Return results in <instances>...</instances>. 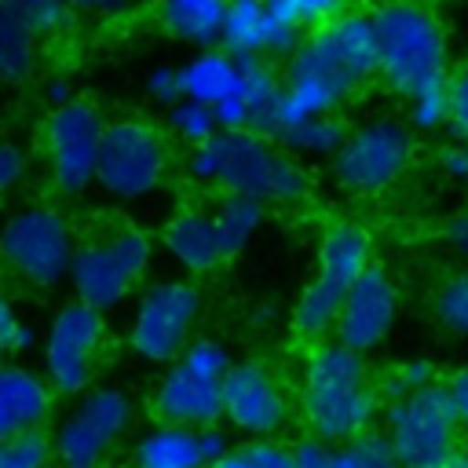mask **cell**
<instances>
[{
    "mask_svg": "<svg viewBox=\"0 0 468 468\" xmlns=\"http://www.w3.org/2000/svg\"><path fill=\"white\" fill-rule=\"evenodd\" d=\"M150 260L154 245L139 227H110L88 241H77L66 282L73 285V300L110 314L143 289Z\"/></svg>",
    "mask_w": 468,
    "mask_h": 468,
    "instance_id": "obj_5",
    "label": "cell"
},
{
    "mask_svg": "<svg viewBox=\"0 0 468 468\" xmlns=\"http://www.w3.org/2000/svg\"><path fill=\"white\" fill-rule=\"evenodd\" d=\"M223 11H227V0H157L161 29L172 40L190 44L197 51L219 44Z\"/></svg>",
    "mask_w": 468,
    "mask_h": 468,
    "instance_id": "obj_24",
    "label": "cell"
},
{
    "mask_svg": "<svg viewBox=\"0 0 468 468\" xmlns=\"http://www.w3.org/2000/svg\"><path fill=\"white\" fill-rule=\"evenodd\" d=\"M106 351V314L66 300L44 333V380L55 395H84Z\"/></svg>",
    "mask_w": 468,
    "mask_h": 468,
    "instance_id": "obj_14",
    "label": "cell"
},
{
    "mask_svg": "<svg viewBox=\"0 0 468 468\" xmlns=\"http://www.w3.org/2000/svg\"><path fill=\"white\" fill-rule=\"evenodd\" d=\"M132 413L135 406L121 388H88L77 395L73 410L58 417L55 431H48L51 461L58 468H102L110 450L128 435Z\"/></svg>",
    "mask_w": 468,
    "mask_h": 468,
    "instance_id": "obj_13",
    "label": "cell"
},
{
    "mask_svg": "<svg viewBox=\"0 0 468 468\" xmlns=\"http://www.w3.org/2000/svg\"><path fill=\"white\" fill-rule=\"evenodd\" d=\"M439 168H442V176L457 179L464 186V194H468V146H461V143L442 146L439 150Z\"/></svg>",
    "mask_w": 468,
    "mask_h": 468,
    "instance_id": "obj_40",
    "label": "cell"
},
{
    "mask_svg": "<svg viewBox=\"0 0 468 468\" xmlns=\"http://www.w3.org/2000/svg\"><path fill=\"white\" fill-rule=\"evenodd\" d=\"M377 77L406 102L450 84V48L439 15L424 0H384L369 11Z\"/></svg>",
    "mask_w": 468,
    "mask_h": 468,
    "instance_id": "obj_4",
    "label": "cell"
},
{
    "mask_svg": "<svg viewBox=\"0 0 468 468\" xmlns=\"http://www.w3.org/2000/svg\"><path fill=\"white\" fill-rule=\"evenodd\" d=\"M442 241H446L457 256L468 260V208L457 212V216H450V219L442 223Z\"/></svg>",
    "mask_w": 468,
    "mask_h": 468,
    "instance_id": "obj_41",
    "label": "cell"
},
{
    "mask_svg": "<svg viewBox=\"0 0 468 468\" xmlns=\"http://www.w3.org/2000/svg\"><path fill=\"white\" fill-rule=\"evenodd\" d=\"M168 139L139 121V117H117L106 121L99 165H95V186L110 194L113 201H143L161 190L168 179Z\"/></svg>",
    "mask_w": 468,
    "mask_h": 468,
    "instance_id": "obj_10",
    "label": "cell"
},
{
    "mask_svg": "<svg viewBox=\"0 0 468 468\" xmlns=\"http://www.w3.org/2000/svg\"><path fill=\"white\" fill-rule=\"evenodd\" d=\"M380 435L388 439L399 468H446L457 446L464 442L461 417H457L446 380L388 399Z\"/></svg>",
    "mask_w": 468,
    "mask_h": 468,
    "instance_id": "obj_8",
    "label": "cell"
},
{
    "mask_svg": "<svg viewBox=\"0 0 468 468\" xmlns=\"http://www.w3.org/2000/svg\"><path fill=\"white\" fill-rule=\"evenodd\" d=\"M62 18L66 11L48 0H0V80H26L37 66V40Z\"/></svg>",
    "mask_w": 468,
    "mask_h": 468,
    "instance_id": "obj_18",
    "label": "cell"
},
{
    "mask_svg": "<svg viewBox=\"0 0 468 468\" xmlns=\"http://www.w3.org/2000/svg\"><path fill=\"white\" fill-rule=\"evenodd\" d=\"M399 307H402L399 282L380 263H369L336 314L333 340L355 355H369L391 336L399 322Z\"/></svg>",
    "mask_w": 468,
    "mask_h": 468,
    "instance_id": "obj_17",
    "label": "cell"
},
{
    "mask_svg": "<svg viewBox=\"0 0 468 468\" xmlns=\"http://www.w3.org/2000/svg\"><path fill=\"white\" fill-rule=\"evenodd\" d=\"M340 4H351V0H340Z\"/></svg>",
    "mask_w": 468,
    "mask_h": 468,
    "instance_id": "obj_47",
    "label": "cell"
},
{
    "mask_svg": "<svg viewBox=\"0 0 468 468\" xmlns=\"http://www.w3.org/2000/svg\"><path fill=\"white\" fill-rule=\"evenodd\" d=\"M377 77L373 22L366 11H344L311 29L285 62L282 77V132L303 117L340 113ZM278 132V135H282Z\"/></svg>",
    "mask_w": 468,
    "mask_h": 468,
    "instance_id": "obj_1",
    "label": "cell"
},
{
    "mask_svg": "<svg viewBox=\"0 0 468 468\" xmlns=\"http://www.w3.org/2000/svg\"><path fill=\"white\" fill-rule=\"evenodd\" d=\"M303 37L278 26L267 11V0H227L219 26V51L230 58H263V55H292Z\"/></svg>",
    "mask_w": 468,
    "mask_h": 468,
    "instance_id": "obj_19",
    "label": "cell"
},
{
    "mask_svg": "<svg viewBox=\"0 0 468 468\" xmlns=\"http://www.w3.org/2000/svg\"><path fill=\"white\" fill-rule=\"evenodd\" d=\"M446 128L461 146H468V73H461L446 88Z\"/></svg>",
    "mask_w": 468,
    "mask_h": 468,
    "instance_id": "obj_37",
    "label": "cell"
},
{
    "mask_svg": "<svg viewBox=\"0 0 468 468\" xmlns=\"http://www.w3.org/2000/svg\"><path fill=\"white\" fill-rule=\"evenodd\" d=\"M446 88L442 91H424V95H417V99L406 102V124H410V132H435V128L446 124Z\"/></svg>",
    "mask_w": 468,
    "mask_h": 468,
    "instance_id": "obj_34",
    "label": "cell"
},
{
    "mask_svg": "<svg viewBox=\"0 0 468 468\" xmlns=\"http://www.w3.org/2000/svg\"><path fill=\"white\" fill-rule=\"evenodd\" d=\"M179 69V95L183 99H194V102H205V106H216L223 102L227 95H234L238 88V58H230L227 51L219 48H205V51H194Z\"/></svg>",
    "mask_w": 468,
    "mask_h": 468,
    "instance_id": "obj_25",
    "label": "cell"
},
{
    "mask_svg": "<svg viewBox=\"0 0 468 468\" xmlns=\"http://www.w3.org/2000/svg\"><path fill=\"white\" fill-rule=\"evenodd\" d=\"M238 88L234 95L249 110V132L278 139L282 132V77L263 58H238Z\"/></svg>",
    "mask_w": 468,
    "mask_h": 468,
    "instance_id": "obj_22",
    "label": "cell"
},
{
    "mask_svg": "<svg viewBox=\"0 0 468 468\" xmlns=\"http://www.w3.org/2000/svg\"><path fill=\"white\" fill-rule=\"evenodd\" d=\"M267 11H271V18H274L278 26H285L289 33L307 37L311 29H318V26H325L329 18L344 15L347 4H340V0H267Z\"/></svg>",
    "mask_w": 468,
    "mask_h": 468,
    "instance_id": "obj_29",
    "label": "cell"
},
{
    "mask_svg": "<svg viewBox=\"0 0 468 468\" xmlns=\"http://www.w3.org/2000/svg\"><path fill=\"white\" fill-rule=\"evenodd\" d=\"M344 135H347V124L336 113H325V117H303V121L289 124L274 143L296 161H303V157L307 161H333Z\"/></svg>",
    "mask_w": 468,
    "mask_h": 468,
    "instance_id": "obj_26",
    "label": "cell"
},
{
    "mask_svg": "<svg viewBox=\"0 0 468 468\" xmlns=\"http://www.w3.org/2000/svg\"><path fill=\"white\" fill-rule=\"evenodd\" d=\"M62 11H84V15H113V11H124L132 0H48Z\"/></svg>",
    "mask_w": 468,
    "mask_h": 468,
    "instance_id": "obj_43",
    "label": "cell"
},
{
    "mask_svg": "<svg viewBox=\"0 0 468 468\" xmlns=\"http://www.w3.org/2000/svg\"><path fill=\"white\" fill-rule=\"evenodd\" d=\"M413 161V132L402 117L380 113L347 128L340 150L333 154V179L347 194H380L395 186Z\"/></svg>",
    "mask_w": 468,
    "mask_h": 468,
    "instance_id": "obj_11",
    "label": "cell"
},
{
    "mask_svg": "<svg viewBox=\"0 0 468 468\" xmlns=\"http://www.w3.org/2000/svg\"><path fill=\"white\" fill-rule=\"evenodd\" d=\"M439 377H435V366L428 362V358H406V362H399L395 369H391V377H388V384L380 388V391H388L391 399H399V395H410V391H420V388H428V384H435Z\"/></svg>",
    "mask_w": 468,
    "mask_h": 468,
    "instance_id": "obj_35",
    "label": "cell"
},
{
    "mask_svg": "<svg viewBox=\"0 0 468 468\" xmlns=\"http://www.w3.org/2000/svg\"><path fill=\"white\" fill-rule=\"evenodd\" d=\"M369 263H373L369 230L355 219H333L318 241V271L292 307V329L307 340H322L325 333H333L347 292L355 289V282L366 274Z\"/></svg>",
    "mask_w": 468,
    "mask_h": 468,
    "instance_id": "obj_6",
    "label": "cell"
},
{
    "mask_svg": "<svg viewBox=\"0 0 468 468\" xmlns=\"http://www.w3.org/2000/svg\"><path fill=\"white\" fill-rule=\"evenodd\" d=\"M102 132H106V117L88 99H73L48 113L44 121L48 176L62 197H77L88 186H95Z\"/></svg>",
    "mask_w": 468,
    "mask_h": 468,
    "instance_id": "obj_15",
    "label": "cell"
},
{
    "mask_svg": "<svg viewBox=\"0 0 468 468\" xmlns=\"http://www.w3.org/2000/svg\"><path fill=\"white\" fill-rule=\"evenodd\" d=\"M464 73H468V62H464Z\"/></svg>",
    "mask_w": 468,
    "mask_h": 468,
    "instance_id": "obj_48",
    "label": "cell"
},
{
    "mask_svg": "<svg viewBox=\"0 0 468 468\" xmlns=\"http://www.w3.org/2000/svg\"><path fill=\"white\" fill-rule=\"evenodd\" d=\"M212 216H216V230H219L223 252L230 260V256H238L256 238V230L267 219V208L260 201H249V197H219Z\"/></svg>",
    "mask_w": 468,
    "mask_h": 468,
    "instance_id": "obj_27",
    "label": "cell"
},
{
    "mask_svg": "<svg viewBox=\"0 0 468 468\" xmlns=\"http://www.w3.org/2000/svg\"><path fill=\"white\" fill-rule=\"evenodd\" d=\"M146 95L157 102V106H172V102H179L183 95H179V69L176 66H157V69H150V77H146Z\"/></svg>",
    "mask_w": 468,
    "mask_h": 468,
    "instance_id": "obj_39",
    "label": "cell"
},
{
    "mask_svg": "<svg viewBox=\"0 0 468 468\" xmlns=\"http://www.w3.org/2000/svg\"><path fill=\"white\" fill-rule=\"evenodd\" d=\"M33 344V329L29 322H22L11 307V300L0 292V362L11 355V351H26Z\"/></svg>",
    "mask_w": 468,
    "mask_h": 468,
    "instance_id": "obj_36",
    "label": "cell"
},
{
    "mask_svg": "<svg viewBox=\"0 0 468 468\" xmlns=\"http://www.w3.org/2000/svg\"><path fill=\"white\" fill-rule=\"evenodd\" d=\"M44 99L51 102V110H58V106L73 102L77 95H73V88H69V80H66V77H51V80H44Z\"/></svg>",
    "mask_w": 468,
    "mask_h": 468,
    "instance_id": "obj_45",
    "label": "cell"
},
{
    "mask_svg": "<svg viewBox=\"0 0 468 468\" xmlns=\"http://www.w3.org/2000/svg\"><path fill=\"white\" fill-rule=\"evenodd\" d=\"M201 318V289L190 278H161L139 289L128 347L135 358L150 366H168L194 340V325Z\"/></svg>",
    "mask_w": 468,
    "mask_h": 468,
    "instance_id": "obj_12",
    "label": "cell"
},
{
    "mask_svg": "<svg viewBox=\"0 0 468 468\" xmlns=\"http://www.w3.org/2000/svg\"><path fill=\"white\" fill-rule=\"evenodd\" d=\"M132 468H208L197 428L154 424L132 446Z\"/></svg>",
    "mask_w": 468,
    "mask_h": 468,
    "instance_id": "obj_23",
    "label": "cell"
},
{
    "mask_svg": "<svg viewBox=\"0 0 468 468\" xmlns=\"http://www.w3.org/2000/svg\"><path fill=\"white\" fill-rule=\"evenodd\" d=\"M197 435H201V453H205V461H208V468L230 450V435L219 428V424H212V428H197Z\"/></svg>",
    "mask_w": 468,
    "mask_h": 468,
    "instance_id": "obj_42",
    "label": "cell"
},
{
    "mask_svg": "<svg viewBox=\"0 0 468 468\" xmlns=\"http://www.w3.org/2000/svg\"><path fill=\"white\" fill-rule=\"evenodd\" d=\"M212 468H292V446L278 439H249L230 446Z\"/></svg>",
    "mask_w": 468,
    "mask_h": 468,
    "instance_id": "obj_32",
    "label": "cell"
},
{
    "mask_svg": "<svg viewBox=\"0 0 468 468\" xmlns=\"http://www.w3.org/2000/svg\"><path fill=\"white\" fill-rule=\"evenodd\" d=\"M223 420L252 439H271L289 420V395L271 366L249 358L234 362L223 377Z\"/></svg>",
    "mask_w": 468,
    "mask_h": 468,
    "instance_id": "obj_16",
    "label": "cell"
},
{
    "mask_svg": "<svg viewBox=\"0 0 468 468\" xmlns=\"http://www.w3.org/2000/svg\"><path fill=\"white\" fill-rule=\"evenodd\" d=\"M26 168H29L26 150L15 146V143H7V139H0V197L11 194L26 179Z\"/></svg>",
    "mask_w": 468,
    "mask_h": 468,
    "instance_id": "obj_38",
    "label": "cell"
},
{
    "mask_svg": "<svg viewBox=\"0 0 468 468\" xmlns=\"http://www.w3.org/2000/svg\"><path fill=\"white\" fill-rule=\"evenodd\" d=\"M48 464H51V439L44 428L0 442V468H48Z\"/></svg>",
    "mask_w": 468,
    "mask_h": 468,
    "instance_id": "obj_33",
    "label": "cell"
},
{
    "mask_svg": "<svg viewBox=\"0 0 468 468\" xmlns=\"http://www.w3.org/2000/svg\"><path fill=\"white\" fill-rule=\"evenodd\" d=\"M380 410V384L369 373L366 355L347 351L336 340L318 344L300 377V417L311 439L347 442L373 428Z\"/></svg>",
    "mask_w": 468,
    "mask_h": 468,
    "instance_id": "obj_3",
    "label": "cell"
},
{
    "mask_svg": "<svg viewBox=\"0 0 468 468\" xmlns=\"http://www.w3.org/2000/svg\"><path fill=\"white\" fill-rule=\"evenodd\" d=\"M73 249V223L55 205H18L0 219V267L33 289L62 285L69 278Z\"/></svg>",
    "mask_w": 468,
    "mask_h": 468,
    "instance_id": "obj_9",
    "label": "cell"
},
{
    "mask_svg": "<svg viewBox=\"0 0 468 468\" xmlns=\"http://www.w3.org/2000/svg\"><path fill=\"white\" fill-rule=\"evenodd\" d=\"M446 388H450V399H453V406H457V417H461V431H468V369L453 373V377L446 380Z\"/></svg>",
    "mask_w": 468,
    "mask_h": 468,
    "instance_id": "obj_44",
    "label": "cell"
},
{
    "mask_svg": "<svg viewBox=\"0 0 468 468\" xmlns=\"http://www.w3.org/2000/svg\"><path fill=\"white\" fill-rule=\"evenodd\" d=\"M234 366L230 347L216 336H194L154 384V413L161 424L212 428L223 420V377Z\"/></svg>",
    "mask_w": 468,
    "mask_h": 468,
    "instance_id": "obj_7",
    "label": "cell"
},
{
    "mask_svg": "<svg viewBox=\"0 0 468 468\" xmlns=\"http://www.w3.org/2000/svg\"><path fill=\"white\" fill-rule=\"evenodd\" d=\"M446 468H468V439L457 446V453H453V461H450Z\"/></svg>",
    "mask_w": 468,
    "mask_h": 468,
    "instance_id": "obj_46",
    "label": "cell"
},
{
    "mask_svg": "<svg viewBox=\"0 0 468 468\" xmlns=\"http://www.w3.org/2000/svg\"><path fill=\"white\" fill-rule=\"evenodd\" d=\"M165 124H168V132H172L183 146H190V150L205 146V143L219 132V128H216V113H212V106L194 102V99H179V102H172V106L165 110Z\"/></svg>",
    "mask_w": 468,
    "mask_h": 468,
    "instance_id": "obj_31",
    "label": "cell"
},
{
    "mask_svg": "<svg viewBox=\"0 0 468 468\" xmlns=\"http://www.w3.org/2000/svg\"><path fill=\"white\" fill-rule=\"evenodd\" d=\"M329 468H399V461L388 439L369 428L347 442H329Z\"/></svg>",
    "mask_w": 468,
    "mask_h": 468,
    "instance_id": "obj_30",
    "label": "cell"
},
{
    "mask_svg": "<svg viewBox=\"0 0 468 468\" xmlns=\"http://www.w3.org/2000/svg\"><path fill=\"white\" fill-rule=\"evenodd\" d=\"M186 172L194 183L212 186L223 197H249L263 208L300 205L311 194L307 168L256 132H216L205 146L190 150Z\"/></svg>",
    "mask_w": 468,
    "mask_h": 468,
    "instance_id": "obj_2",
    "label": "cell"
},
{
    "mask_svg": "<svg viewBox=\"0 0 468 468\" xmlns=\"http://www.w3.org/2000/svg\"><path fill=\"white\" fill-rule=\"evenodd\" d=\"M431 311H435V322H439L450 336L468 340V267L450 271V274L435 285Z\"/></svg>",
    "mask_w": 468,
    "mask_h": 468,
    "instance_id": "obj_28",
    "label": "cell"
},
{
    "mask_svg": "<svg viewBox=\"0 0 468 468\" xmlns=\"http://www.w3.org/2000/svg\"><path fill=\"white\" fill-rule=\"evenodd\" d=\"M51 406L55 391L48 388L44 373L22 362H0V442L40 428Z\"/></svg>",
    "mask_w": 468,
    "mask_h": 468,
    "instance_id": "obj_20",
    "label": "cell"
},
{
    "mask_svg": "<svg viewBox=\"0 0 468 468\" xmlns=\"http://www.w3.org/2000/svg\"><path fill=\"white\" fill-rule=\"evenodd\" d=\"M161 241L165 252L176 260V267H183L186 274H208L219 263H227L212 208H179L165 223Z\"/></svg>",
    "mask_w": 468,
    "mask_h": 468,
    "instance_id": "obj_21",
    "label": "cell"
}]
</instances>
